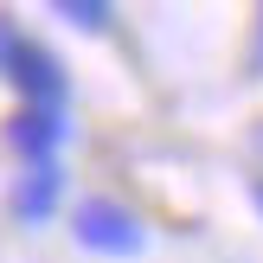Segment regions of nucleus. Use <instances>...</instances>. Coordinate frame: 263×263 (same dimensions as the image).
<instances>
[{"mask_svg":"<svg viewBox=\"0 0 263 263\" xmlns=\"http://www.w3.org/2000/svg\"><path fill=\"white\" fill-rule=\"evenodd\" d=\"M77 231H84L90 244H109V251H128V244H135V225H122L116 205H90V212L77 218Z\"/></svg>","mask_w":263,"mask_h":263,"instance_id":"obj_1","label":"nucleus"}]
</instances>
